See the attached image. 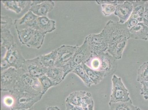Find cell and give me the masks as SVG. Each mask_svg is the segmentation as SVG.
Wrapping results in <instances>:
<instances>
[{"mask_svg": "<svg viewBox=\"0 0 148 110\" xmlns=\"http://www.w3.org/2000/svg\"><path fill=\"white\" fill-rule=\"evenodd\" d=\"M14 91L36 95L42 94L41 86L38 78L31 76L21 68L17 69Z\"/></svg>", "mask_w": 148, "mask_h": 110, "instance_id": "7a4b0ae2", "label": "cell"}, {"mask_svg": "<svg viewBox=\"0 0 148 110\" xmlns=\"http://www.w3.org/2000/svg\"><path fill=\"white\" fill-rule=\"evenodd\" d=\"M46 110H60V109L57 106H52L48 107Z\"/></svg>", "mask_w": 148, "mask_h": 110, "instance_id": "60d3db41", "label": "cell"}, {"mask_svg": "<svg viewBox=\"0 0 148 110\" xmlns=\"http://www.w3.org/2000/svg\"><path fill=\"white\" fill-rule=\"evenodd\" d=\"M125 1H96L98 5H101L102 12L105 16H108L115 13L116 7L118 5L121 4Z\"/></svg>", "mask_w": 148, "mask_h": 110, "instance_id": "ac0fdd59", "label": "cell"}, {"mask_svg": "<svg viewBox=\"0 0 148 110\" xmlns=\"http://www.w3.org/2000/svg\"><path fill=\"white\" fill-rule=\"evenodd\" d=\"M72 73L78 76L83 80L85 84L88 88H90L94 84L87 75L83 66V64L78 65L74 70Z\"/></svg>", "mask_w": 148, "mask_h": 110, "instance_id": "4316f807", "label": "cell"}, {"mask_svg": "<svg viewBox=\"0 0 148 110\" xmlns=\"http://www.w3.org/2000/svg\"><path fill=\"white\" fill-rule=\"evenodd\" d=\"M17 69L13 67L9 68L1 73V90L9 92L14 91L16 81Z\"/></svg>", "mask_w": 148, "mask_h": 110, "instance_id": "9c48e42d", "label": "cell"}, {"mask_svg": "<svg viewBox=\"0 0 148 110\" xmlns=\"http://www.w3.org/2000/svg\"><path fill=\"white\" fill-rule=\"evenodd\" d=\"M33 29L46 35L56 30V22L47 16L38 17L36 20Z\"/></svg>", "mask_w": 148, "mask_h": 110, "instance_id": "4fadbf2b", "label": "cell"}, {"mask_svg": "<svg viewBox=\"0 0 148 110\" xmlns=\"http://www.w3.org/2000/svg\"><path fill=\"white\" fill-rule=\"evenodd\" d=\"M86 92L85 91H76L72 92L66 98V103L82 107Z\"/></svg>", "mask_w": 148, "mask_h": 110, "instance_id": "44dd1931", "label": "cell"}, {"mask_svg": "<svg viewBox=\"0 0 148 110\" xmlns=\"http://www.w3.org/2000/svg\"><path fill=\"white\" fill-rule=\"evenodd\" d=\"M133 10L132 4L130 1H125L123 3L118 5L116 7L114 14L119 18L120 23L125 24L130 18Z\"/></svg>", "mask_w": 148, "mask_h": 110, "instance_id": "5bb4252c", "label": "cell"}, {"mask_svg": "<svg viewBox=\"0 0 148 110\" xmlns=\"http://www.w3.org/2000/svg\"><path fill=\"white\" fill-rule=\"evenodd\" d=\"M83 66L89 77L94 84H99L106 77L105 74L103 72L91 69L85 64H83Z\"/></svg>", "mask_w": 148, "mask_h": 110, "instance_id": "d4e9b609", "label": "cell"}, {"mask_svg": "<svg viewBox=\"0 0 148 110\" xmlns=\"http://www.w3.org/2000/svg\"><path fill=\"white\" fill-rule=\"evenodd\" d=\"M142 22L148 28V1H146L145 4V13Z\"/></svg>", "mask_w": 148, "mask_h": 110, "instance_id": "d590c367", "label": "cell"}, {"mask_svg": "<svg viewBox=\"0 0 148 110\" xmlns=\"http://www.w3.org/2000/svg\"><path fill=\"white\" fill-rule=\"evenodd\" d=\"M13 25V20L10 17L8 16H1V31L10 30Z\"/></svg>", "mask_w": 148, "mask_h": 110, "instance_id": "d6a6232c", "label": "cell"}, {"mask_svg": "<svg viewBox=\"0 0 148 110\" xmlns=\"http://www.w3.org/2000/svg\"><path fill=\"white\" fill-rule=\"evenodd\" d=\"M21 68L31 76L38 78L46 75L49 69L42 65L39 56L26 60Z\"/></svg>", "mask_w": 148, "mask_h": 110, "instance_id": "ba28073f", "label": "cell"}, {"mask_svg": "<svg viewBox=\"0 0 148 110\" xmlns=\"http://www.w3.org/2000/svg\"><path fill=\"white\" fill-rule=\"evenodd\" d=\"M45 34L39 31L35 30L31 41L26 45L29 48L39 49L44 43Z\"/></svg>", "mask_w": 148, "mask_h": 110, "instance_id": "603a6c76", "label": "cell"}, {"mask_svg": "<svg viewBox=\"0 0 148 110\" xmlns=\"http://www.w3.org/2000/svg\"><path fill=\"white\" fill-rule=\"evenodd\" d=\"M11 67L9 63L4 58L1 59V73L4 71L6 70Z\"/></svg>", "mask_w": 148, "mask_h": 110, "instance_id": "74e56055", "label": "cell"}, {"mask_svg": "<svg viewBox=\"0 0 148 110\" xmlns=\"http://www.w3.org/2000/svg\"><path fill=\"white\" fill-rule=\"evenodd\" d=\"M112 81V86L110 102H127L131 100L128 90L121 77L114 75Z\"/></svg>", "mask_w": 148, "mask_h": 110, "instance_id": "8992f818", "label": "cell"}, {"mask_svg": "<svg viewBox=\"0 0 148 110\" xmlns=\"http://www.w3.org/2000/svg\"><path fill=\"white\" fill-rule=\"evenodd\" d=\"M17 5L21 10H23L29 4H31L32 1H16Z\"/></svg>", "mask_w": 148, "mask_h": 110, "instance_id": "f35d334b", "label": "cell"}, {"mask_svg": "<svg viewBox=\"0 0 148 110\" xmlns=\"http://www.w3.org/2000/svg\"><path fill=\"white\" fill-rule=\"evenodd\" d=\"M55 6V2L52 1H32L29 10L38 17L47 16Z\"/></svg>", "mask_w": 148, "mask_h": 110, "instance_id": "7c38bea8", "label": "cell"}, {"mask_svg": "<svg viewBox=\"0 0 148 110\" xmlns=\"http://www.w3.org/2000/svg\"><path fill=\"white\" fill-rule=\"evenodd\" d=\"M65 110H83L82 107L73 105L68 103H66Z\"/></svg>", "mask_w": 148, "mask_h": 110, "instance_id": "ab89813d", "label": "cell"}, {"mask_svg": "<svg viewBox=\"0 0 148 110\" xmlns=\"http://www.w3.org/2000/svg\"><path fill=\"white\" fill-rule=\"evenodd\" d=\"M46 75L58 84L65 78L64 70L62 67H53L48 69Z\"/></svg>", "mask_w": 148, "mask_h": 110, "instance_id": "cb8c5ba5", "label": "cell"}, {"mask_svg": "<svg viewBox=\"0 0 148 110\" xmlns=\"http://www.w3.org/2000/svg\"><path fill=\"white\" fill-rule=\"evenodd\" d=\"M136 80L140 83L148 81V61L143 63L138 68Z\"/></svg>", "mask_w": 148, "mask_h": 110, "instance_id": "f546056e", "label": "cell"}, {"mask_svg": "<svg viewBox=\"0 0 148 110\" xmlns=\"http://www.w3.org/2000/svg\"><path fill=\"white\" fill-rule=\"evenodd\" d=\"M94 105L95 104L92 94L90 92H87L82 107L83 110H94Z\"/></svg>", "mask_w": 148, "mask_h": 110, "instance_id": "4dcf8cb0", "label": "cell"}, {"mask_svg": "<svg viewBox=\"0 0 148 110\" xmlns=\"http://www.w3.org/2000/svg\"><path fill=\"white\" fill-rule=\"evenodd\" d=\"M14 43V37L10 30L1 31V49L8 51Z\"/></svg>", "mask_w": 148, "mask_h": 110, "instance_id": "7402d4cb", "label": "cell"}, {"mask_svg": "<svg viewBox=\"0 0 148 110\" xmlns=\"http://www.w3.org/2000/svg\"><path fill=\"white\" fill-rule=\"evenodd\" d=\"M4 58L9 63L11 67L17 69L22 67L26 61L23 57L19 48L15 43L7 51Z\"/></svg>", "mask_w": 148, "mask_h": 110, "instance_id": "30bf717a", "label": "cell"}, {"mask_svg": "<svg viewBox=\"0 0 148 110\" xmlns=\"http://www.w3.org/2000/svg\"><path fill=\"white\" fill-rule=\"evenodd\" d=\"M14 100V104L12 108L15 109H29L41 100L43 95L28 93V92L14 91L10 92ZM11 109V108H10Z\"/></svg>", "mask_w": 148, "mask_h": 110, "instance_id": "5b68a950", "label": "cell"}, {"mask_svg": "<svg viewBox=\"0 0 148 110\" xmlns=\"http://www.w3.org/2000/svg\"><path fill=\"white\" fill-rule=\"evenodd\" d=\"M11 110H33V108H31L30 109H15L13 108H11Z\"/></svg>", "mask_w": 148, "mask_h": 110, "instance_id": "b9f144b4", "label": "cell"}, {"mask_svg": "<svg viewBox=\"0 0 148 110\" xmlns=\"http://www.w3.org/2000/svg\"><path fill=\"white\" fill-rule=\"evenodd\" d=\"M35 31V29L32 28L17 30L18 38L20 42L23 45H26L33 37Z\"/></svg>", "mask_w": 148, "mask_h": 110, "instance_id": "484cf974", "label": "cell"}, {"mask_svg": "<svg viewBox=\"0 0 148 110\" xmlns=\"http://www.w3.org/2000/svg\"><path fill=\"white\" fill-rule=\"evenodd\" d=\"M92 55H98L107 52L108 44L101 33L91 34L86 37Z\"/></svg>", "mask_w": 148, "mask_h": 110, "instance_id": "52a82bcc", "label": "cell"}, {"mask_svg": "<svg viewBox=\"0 0 148 110\" xmlns=\"http://www.w3.org/2000/svg\"><path fill=\"white\" fill-rule=\"evenodd\" d=\"M101 33L107 40L108 45L124 39L130 38L129 29L125 24L112 20L108 21Z\"/></svg>", "mask_w": 148, "mask_h": 110, "instance_id": "3957f363", "label": "cell"}, {"mask_svg": "<svg viewBox=\"0 0 148 110\" xmlns=\"http://www.w3.org/2000/svg\"><path fill=\"white\" fill-rule=\"evenodd\" d=\"M2 102L4 105L10 108H12L14 104V98L10 94L5 96L3 98Z\"/></svg>", "mask_w": 148, "mask_h": 110, "instance_id": "836d02e7", "label": "cell"}, {"mask_svg": "<svg viewBox=\"0 0 148 110\" xmlns=\"http://www.w3.org/2000/svg\"><path fill=\"white\" fill-rule=\"evenodd\" d=\"M138 22H139L136 19L130 18L125 24L127 26L128 29H130L138 24Z\"/></svg>", "mask_w": 148, "mask_h": 110, "instance_id": "8d00e7d4", "label": "cell"}, {"mask_svg": "<svg viewBox=\"0 0 148 110\" xmlns=\"http://www.w3.org/2000/svg\"><path fill=\"white\" fill-rule=\"evenodd\" d=\"M142 87L140 89V94L145 100H148V81L140 83Z\"/></svg>", "mask_w": 148, "mask_h": 110, "instance_id": "e575fe53", "label": "cell"}, {"mask_svg": "<svg viewBox=\"0 0 148 110\" xmlns=\"http://www.w3.org/2000/svg\"><path fill=\"white\" fill-rule=\"evenodd\" d=\"M130 38L147 40L148 28L143 22L129 29Z\"/></svg>", "mask_w": 148, "mask_h": 110, "instance_id": "2e32d148", "label": "cell"}, {"mask_svg": "<svg viewBox=\"0 0 148 110\" xmlns=\"http://www.w3.org/2000/svg\"><path fill=\"white\" fill-rule=\"evenodd\" d=\"M110 110H136L137 107L134 105L130 100L128 101L109 103Z\"/></svg>", "mask_w": 148, "mask_h": 110, "instance_id": "83f0119b", "label": "cell"}, {"mask_svg": "<svg viewBox=\"0 0 148 110\" xmlns=\"http://www.w3.org/2000/svg\"><path fill=\"white\" fill-rule=\"evenodd\" d=\"M128 40L124 39L114 43L108 45L107 52L117 60L122 58L124 50L126 47Z\"/></svg>", "mask_w": 148, "mask_h": 110, "instance_id": "e0dca14e", "label": "cell"}, {"mask_svg": "<svg viewBox=\"0 0 148 110\" xmlns=\"http://www.w3.org/2000/svg\"><path fill=\"white\" fill-rule=\"evenodd\" d=\"M136 110H142L139 108H138V107H137L136 109Z\"/></svg>", "mask_w": 148, "mask_h": 110, "instance_id": "7bdbcfd3", "label": "cell"}, {"mask_svg": "<svg viewBox=\"0 0 148 110\" xmlns=\"http://www.w3.org/2000/svg\"><path fill=\"white\" fill-rule=\"evenodd\" d=\"M85 64L91 69L103 72L106 77L114 74L118 67L117 60L108 52L98 55L92 54Z\"/></svg>", "mask_w": 148, "mask_h": 110, "instance_id": "6da1fadb", "label": "cell"}, {"mask_svg": "<svg viewBox=\"0 0 148 110\" xmlns=\"http://www.w3.org/2000/svg\"><path fill=\"white\" fill-rule=\"evenodd\" d=\"M132 4L133 10L130 18L136 19L139 22H142L147 1H130Z\"/></svg>", "mask_w": 148, "mask_h": 110, "instance_id": "d6986e66", "label": "cell"}, {"mask_svg": "<svg viewBox=\"0 0 148 110\" xmlns=\"http://www.w3.org/2000/svg\"><path fill=\"white\" fill-rule=\"evenodd\" d=\"M92 56L90 48L88 42L85 39L82 45L78 47L71 60L62 67L65 78L69 73L73 71L78 65L85 64Z\"/></svg>", "mask_w": 148, "mask_h": 110, "instance_id": "277c9868", "label": "cell"}, {"mask_svg": "<svg viewBox=\"0 0 148 110\" xmlns=\"http://www.w3.org/2000/svg\"><path fill=\"white\" fill-rule=\"evenodd\" d=\"M77 46L63 45L57 50L58 57L54 67H62L72 59L78 48Z\"/></svg>", "mask_w": 148, "mask_h": 110, "instance_id": "8fae6325", "label": "cell"}, {"mask_svg": "<svg viewBox=\"0 0 148 110\" xmlns=\"http://www.w3.org/2000/svg\"><path fill=\"white\" fill-rule=\"evenodd\" d=\"M147 40H148V38H147Z\"/></svg>", "mask_w": 148, "mask_h": 110, "instance_id": "ee69618b", "label": "cell"}, {"mask_svg": "<svg viewBox=\"0 0 148 110\" xmlns=\"http://www.w3.org/2000/svg\"><path fill=\"white\" fill-rule=\"evenodd\" d=\"M42 64L48 69L54 67L58 57L57 50L55 49L48 54L39 56Z\"/></svg>", "mask_w": 148, "mask_h": 110, "instance_id": "ffe728a7", "label": "cell"}, {"mask_svg": "<svg viewBox=\"0 0 148 110\" xmlns=\"http://www.w3.org/2000/svg\"><path fill=\"white\" fill-rule=\"evenodd\" d=\"M38 79L41 84L43 95L45 94L49 88L58 85L46 75L39 77Z\"/></svg>", "mask_w": 148, "mask_h": 110, "instance_id": "f1b7e54d", "label": "cell"}, {"mask_svg": "<svg viewBox=\"0 0 148 110\" xmlns=\"http://www.w3.org/2000/svg\"><path fill=\"white\" fill-rule=\"evenodd\" d=\"M38 17L32 12L29 10L21 18L15 20L14 25L16 30L28 28L33 29L36 20Z\"/></svg>", "mask_w": 148, "mask_h": 110, "instance_id": "9a60e30c", "label": "cell"}, {"mask_svg": "<svg viewBox=\"0 0 148 110\" xmlns=\"http://www.w3.org/2000/svg\"><path fill=\"white\" fill-rule=\"evenodd\" d=\"M1 2L5 8L17 14H19L22 11L18 6L16 1H1Z\"/></svg>", "mask_w": 148, "mask_h": 110, "instance_id": "1f68e13d", "label": "cell"}]
</instances>
